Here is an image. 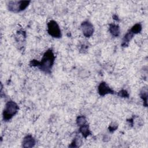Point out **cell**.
Listing matches in <instances>:
<instances>
[{
	"label": "cell",
	"mask_w": 148,
	"mask_h": 148,
	"mask_svg": "<svg viewBox=\"0 0 148 148\" xmlns=\"http://www.w3.org/2000/svg\"><path fill=\"white\" fill-rule=\"evenodd\" d=\"M54 59L55 56L52 50H48L43 54L40 62H38L36 60H34L31 61L30 65L32 66H37L41 71L49 73L51 72V69L53 65Z\"/></svg>",
	"instance_id": "1"
},
{
	"label": "cell",
	"mask_w": 148,
	"mask_h": 148,
	"mask_svg": "<svg viewBox=\"0 0 148 148\" xmlns=\"http://www.w3.org/2000/svg\"><path fill=\"white\" fill-rule=\"evenodd\" d=\"M18 106L16 102L13 101H8L5 106L3 112V118L5 121H8L11 119L17 112Z\"/></svg>",
	"instance_id": "2"
},
{
	"label": "cell",
	"mask_w": 148,
	"mask_h": 148,
	"mask_svg": "<svg viewBox=\"0 0 148 148\" xmlns=\"http://www.w3.org/2000/svg\"><path fill=\"white\" fill-rule=\"evenodd\" d=\"M30 1H9L8 5V9L13 12L17 13L24 10L28 6Z\"/></svg>",
	"instance_id": "3"
},
{
	"label": "cell",
	"mask_w": 148,
	"mask_h": 148,
	"mask_svg": "<svg viewBox=\"0 0 148 148\" xmlns=\"http://www.w3.org/2000/svg\"><path fill=\"white\" fill-rule=\"evenodd\" d=\"M47 32L48 34L56 38L61 37V32L59 25L54 20H51L47 23Z\"/></svg>",
	"instance_id": "4"
},
{
	"label": "cell",
	"mask_w": 148,
	"mask_h": 148,
	"mask_svg": "<svg viewBox=\"0 0 148 148\" xmlns=\"http://www.w3.org/2000/svg\"><path fill=\"white\" fill-rule=\"evenodd\" d=\"M81 28L83 35L86 37H90L94 32V27L92 24L88 21H84L82 23Z\"/></svg>",
	"instance_id": "5"
},
{
	"label": "cell",
	"mask_w": 148,
	"mask_h": 148,
	"mask_svg": "<svg viewBox=\"0 0 148 148\" xmlns=\"http://www.w3.org/2000/svg\"><path fill=\"white\" fill-rule=\"evenodd\" d=\"M98 93L101 96H104L108 94H114V91L108 86L105 82H101L98 88Z\"/></svg>",
	"instance_id": "6"
},
{
	"label": "cell",
	"mask_w": 148,
	"mask_h": 148,
	"mask_svg": "<svg viewBox=\"0 0 148 148\" xmlns=\"http://www.w3.org/2000/svg\"><path fill=\"white\" fill-rule=\"evenodd\" d=\"M35 145V140L34 138L31 135H28L24 137L23 141V147L29 148V147H32Z\"/></svg>",
	"instance_id": "7"
},
{
	"label": "cell",
	"mask_w": 148,
	"mask_h": 148,
	"mask_svg": "<svg viewBox=\"0 0 148 148\" xmlns=\"http://www.w3.org/2000/svg\"><path fill=\"white\" fill-rule=\"evenodd\" d=\"M135 34L131 31L129 30L127 34L124 35L123 39V41H122V43H121V46L123 47H126L128 45V43L130 42V41L131 40V39L133 38L134 35Z\"/></svg>",
	"instance_id": "8"
},
{
	"label": "cell",
	"mask_w": 148,
	"mask_h": 148,
	"mask_svg": "<svg viewBox=\"0 0 148 148\" xmlns=\"http://www.w3.org/2000/svg\"><path fill=\"white\" fill-rule=\"evenodd\" d=\"M79 131L84 138H87L91 134L90 129H89L88 125L87 124H85L83 125L80 126Z\"/></svg>",
	"instance_id": "9"
},
{
	"label": "cell",
	"mask_w": 148,
	"mask_h": 148,
	"mask_svg": "<svg viewBox=\"0 0 148 148\" xmlns=\"http://www.w3.org/2000/svg\"><path fill=\"white\" fill-rule=\"evenodd\" d=\"M109 31L110 34L116 37L119 35L120 28H119V27L116 24H110L109 27Z\"/></svg>",
	"instance_id": "10"
},
{
	"label": "cell",
	"mask_w": 148,
	"mask_h": 148,
	"mask_svg": "<svg viewBox=\"0 0 148 148\" xmlns=\"http://www.w3.org/2000/svg\"><path fill=\"white\" fill-rule=\"evenodd\" d=\"M140 97L143 99L145 106H147V88H143L140 91Z\"/></svg>",
	"instance_id": "11"
},
{
	"label": "cell",
	"mask_w": 148,
	"mask_h": 148,
	"mask_svg": "<svg viewBox=\"0 0 148 148\" xmlns=\"http://www.w3.org/2000/svg\"><path fill=\"white\" fill-rule=\"evenodd\" d=\"M134 34L139 33L142 30V25L140 23H137L135 24L130 29Z\"/></svg>",
	"instance_id": "12"
},
{
	"label": "cell",
	"mask_w": 148,
	"mask_h": 148,
	"mask_svg": "<svg viewBox=\"0 0 148 148\" xmlns=\"http://www.w3.org/2000/svg\"><path fill=\"white\" fill-rule=\"evenodd\" d=\"M86 122H87L86 119L85 117L83 116H80L77 117V118L76 119V123L79 126H81V125H83L86 124Z\"/></svg>",
	"instance_id": "13"
},
{
	"label": "cell",
	"mask_w": 148,
	"mask_h": 148,
	"mask_svg": "<svg viewBox=\"0 0 148 148\" xmlns=\"http://www.w3.org/2000/svg\"><path fill=\"white\" fill-rule=\"evenodd\" d=\"M80 143H81L80 138L79 136H77L74 139L73 142L71 143V145L69 146L70 147H79V144H80Z\"/></svg>",
	"instance_id": "14"
},
{
	"label": "cell",
	"mask_w": 148,
	"mask_h": 148,
	"mask_svg": "<svg viewBox=\"0 0 148 148\" xmlns=\"http://www.w3.org/2000/svg\"><path fill=\"white\" fill-rule=\"evenodd\" d=\"M118 95L120 97H127V98L128 97V96H129L127 91H125L124 90H122L118 92Z\"/></svg>",
	"instance_id": "15"
}]
</instances>
